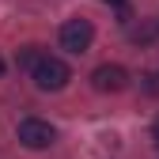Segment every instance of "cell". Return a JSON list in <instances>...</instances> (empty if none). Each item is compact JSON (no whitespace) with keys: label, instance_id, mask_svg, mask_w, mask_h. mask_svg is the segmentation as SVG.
Listing matches in <instances>:
<instances>
[{"label":"cell","instance_id":"cell-3","mask_svg":"<svg viewBox=\"0 0 159 159\" xmlns=\"http://www.w3.org/2000/svg\"><path fill=\"white\" fill-rule=\"evenodd\" d=\"M91 38H95V27L87 19H68L61 27V49L68 53H87L91 49Z\"/></svg>","mask_w":159,"mask_h":159},{"label":"cell","instance_id":"cell-8","mask_svg":"<svg viewBox=\"0 0 159 159\" xmlns=\"http://www.w3.org/2000/svg\"><path fill=\"white\" fill-rule=\"evenodd\" d=\"M106 4H117V8H125V0H106Z\"/></svg>","mask_w":159,"mask_h":159},{"label":"cell","instance_id":"cell-6","mask_svg":"<svg viewBox=\"0 0 159 159\" xmlns=\"http://www.w3.org/2000/svg\"><path fill=\"white\" fill-rule=\"evenodd\" d=\"M144 80H148V84H144V87H148L152 95H159V76H144Z\"/></svg>","mask_w":159,"mask_h":159},{"label":"cell","instance_id":"cell-4","mask_svg":"<svg viewBox=\"0 0 159 159\" xmlns=\"http://www.w3.org/2000/svg\"><path fill=\"white\" fill-rule=\"evenodd\" d=\"M91 87L95 91H125L129 87V72L121 68V65H98L95 72H91Z\"/></svg>","mask_w":159,"mask_h":159},{"label":"cell","instance_id":"cell-2","mask_svg":"<svg viewBox=\"0 0 159 159\" xmlns=\"http://www.w3.org/2000/svg\"><path fill=\"white\" fill-rule=\"evenodd\" d=\"M15 136H19V144L23 148H34V152H42L57 140V133L49 121H42V117H23V121L15 125Z\"/></svg>","mask_w":159,"mask_h":159},{"label":"cell","instance_id":"cell-5","mask_svg":"<svg viewBox=\"0 0 159 159\" xmlns=\"http://www.w3.org/2000/svg\"><path fill=\"white\" fill-rule=\"evenodd\" d=\"M38 57H42V53H38V46H23V49H19V68H34Z\"/></svg>","mask_w":159,"mask_h":159},{"label":"cell","instance_id":"cell-1","mask_svg":"<svg viewBox=\"0 0 159 159\" xmlns=\"http://www.w3.org/2000/svg\"><path fill=\"white\" fill-rule=\"evenodd\" d=\"M30 76H34V87H38V91H61L68 80H72L68 65L61 61V57H49V53L38 57V65L30 68Z\"/></svg>","mask_w":159,"mask_h":159},{"label":"cell","instance_id":"cell-9","mask_svg":"<svg viewBox=\"0 0 159 159\" xmlns=\"http://www.w3.org/2000/svg\"><path fill=\"white\" fill-rule=\"evenodd\" d=\"M0 76H4V57H0Z\"/></svg>","mask_w":159,"mask_h":159},{"label":"cell","instance_id":"cell-7","mask_svg":"<svg viewBox=\"0 0 159 159\" xmlns=\"http://www.w3.org/2000/svg\"><path fill=\"white\" fill-rule=\"evenodd\" d=\"M152 140H155V148H159V121H155V129H152Z\"/></svg>","mask_w":159,"mask_h":159}]
</instances>
